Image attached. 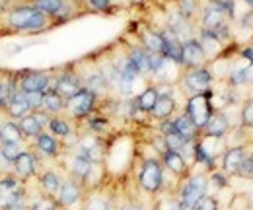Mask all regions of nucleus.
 Instances as JSON below:
<instances>
[{
    "label": "nucleus",
    "instance_id": "15",
    "mask_svg": "<svg viewBox=\"0 0 253 210\" xmlns=\"http://www.w3.org/2000/svg\"><path fill=\"white\" fill-rule=\"evenodd\" d=\"M168 30L171 31L181 43L187 41V39H193V26H191V20H187L185 16H181L177 10L169 12V18H168Z\"/></svg>",
    "mask_w": 253,
    "mask_h": 210
},
{
    "label": "nucleus",
    "instance_id": "25",
    "mask_svg": "<svg viewBox=\"0 0 253 210\" xmlns=\"http://www.w3.org/2000/svg\"><path fill=\"white\" fill-rule=\"evenodd\" d=\"M64 99L63 95H59L53 88H49L47 91H43V111H47L49 115H63L64 113Z\"/></svg>",
    "mask_w": 253,
    "mask_h": 210
},
{
    "label": "nucleus",
    "instance_id": "11",
    "mask_svg": "<svg viewBox=\"0 0 253 210\" xmlns=\"http://www.w3.org/2000/svg\"><path fill=\"white\" fill-rule=\"evenodd\" d=\"M183 86L185 90H189L193 95L195 93H205L211 90L212 86V74L209 68L199 66V68H189L183 76Z\"/></svg>",
    "mask_w": 253,
    "mask_h": 210
},
{
    "label": "nucleus",
    "instance_id": "44",
    "mask_svg": "<svg viewBox=\"0 0 253 210\" xmlns=\"http://www.w3.org/2000/svg\"><path fill=\"white\" fill-rule=\"evenodd\" d=\"M119 210H142V207H140L138 203L128 201V203H125V205H121V207H119Z\"/></svg>",
    "mask_w": 253,
    "mask_h": 210
},
{
    "label": "nucleus",
    "instance_id": "39",
    "mask_svg": "<svg viewBox=\"0 0 253 210\" xmlns=\"http://www.w3.org/2000/svg\"><path fill=\"white\" fill-rule=\"evenodd\" d=\"M82 2H84L86 8H90V10H94V12H105V10L111 6L113 0H82Z\"/></svg>",
    "mask_w": 253,
    "mask_h": 210
},
{
    "label": "nucleus",
    "instance_id": "46",
    "mask_svg": "<svg viewBox=\"0 0 253 210\" xmlns=\"http://www.w3.org/2000/svg\"><path fill=\"white\" fill-rule=\"evenodd\" d=\"M4 72H6V70H0V93H2V82H4Z\"/></svg>",
    "mask_w": 253,
    "mask_h": 210
},
{
    "label": "nucleus",
    "instance_id": "41",
    "mask_svg": "<svg viewBox=\"0 0 253 210\" xmlns=\"http://www.w3.org/2000/svg\"><path fill=\"white\" fill-rule=\"evenodd\" d=\"M32 115L35 117V121L43 126V130H47V125H49V121H51V117L53 115H49L47 111H43V109H37V111H32Z\"/></svg>",
    "mask_w": 253,
    "mask_h": 210
},
{
    "label": "nucleus",
    "instance_id": "36",
    "mask_svg": "<svg viewBox=\"0 0 253 210\" xmlns=\"http://www.w3.org/2000/svg\"><path fill=\"white\" fill-rule=\"evenodd\" d=\"M86 121H88L90 132H95V134H101L109 125L107 117H97V115H90V117H86Z\"/></svg>",
    "mask_w": 253,
    "mask_h": 210
},
{
    "label": "nucleus",
    "instance_id": "18",
    "mask_svg": "<svg viewBox=\"0 0 253 210\" xmlns=\"http://www.w3.org/2000/svg\"><path fill=\"white\" fill-rule=\"evenodd\" d=\"M92 168H94V164L88 158H84L82 154H78V152H74L68 158V164H66L68 177H74V179L80 181V183H84V179L88 177V173L92 171Z\"/></svg>",
    "mask_w": 253,
    "mask_h": 210
},
{
    "label": "nucleus",
    "instance_id": "23",
    "mask_svg": "<svg viewBox=\"0 0 253 210\" xmlns=\"http://www.w3.org/2000/svg\"><path fill=\"white\" fill-rule=\"evenodd\" d=\"M173 113H175L173 95H158V99H156V103H154V107H152V111L148 115H152L154 119H158L162 123V121L169 119Z\"/></svg>",
    "mask_w": 253,
    "mask_h": 210
},
{
    "label": "nucleus",
    "instance_id": "16",
    "mask_svg": "<svg viewBox=\"0 0 253 210\" xmlns=\"http://www.w3.org/2000/svg\"><path fill=\"white\" fill-rule=\"evenodd\" d=\"M160 162H162V166L166 169H169L177 177H185L187 171H189V164H187V160L179 152H173V150L162 152L160 154Z\"/></svg>",
    "mask_w": 253,
    "mask_h": 210
},
{
    "label": "nucleus",
    "instance_id": "37",
    "mask_svg": "<svg viewBox=\"0 0 253 210\" xmlns=\"http://www.w3.org/2000/svg\"><path fill=\"white\" fill-rule=\"evenodd\" d=\"M24 97H26L28 105L32 107V111L43 109V93L41 91H24Z\"/></svg>",
    "mask_w": 253,
    "mask_h": 210
},
{
    "label": "nucleus",
    "instance_id": "35",
    "mask_svg": "<svg viewBox=\"0 0 253 210\" xmlns=\"http://www.w3.org/2000/svg\"><path fill=\"white\" fill-rule=\"evenodd\" d=\"M197 10H199L197 0H177V12L181 16H185L187 20H191L197 14Z\"/></svg>",
    "mask_w": 253,
    "mask_h": 210
},
{
    "label": "nucleus",
    "instance_id": "14",
    "mask_svg": "<svg viewBox=\"0 0 253 210\" xmlns=\"http://www.w3.org/2000/svg\"><path fill=\"white\" fill-rule=\"evenodd\" d=\"M205 51L199 43V39H187L181 43V66L185 68H199L205 64Z\"/></svg>",
    "mask_w": 253,
    "mask_h": 210
},
{
    "label": "nucleus",
    "instance_id": "6",
    "mask_svg": "<svg viewBox=\"0 0 253 210\" xmlns=\"http://www.w3.org/2000/svg\"><path fill=\"white\" fill-rule=\"evenodd\" d=\"M138 185L146 193H158L164 185V166L158 158H148L142 162L138 171Z\"/></svg>",
    "mask_w": 253,
    "mask_h": 210
},
{
    "label": "nucleus",
    "instance_id": "10",
    "mask_svg": "<svg viewBox=\"0 0 253 210\" xmlns=\"http://www.w3.org/2000/svg\"><path fill=\"white\" fill-rule=\"evenodd\" d=\"M51 88L57 91L59 95H63L64 99L72 97L74 93L82 90V82H80V76L76 70L72 68H66L63 72H55L53 70V84Z\"/></svg>",
    "mask_w": 253,
    "mask_h": 210
},
{
    "label": "nucleus",
    "instance_id": "38",
    "mask_svg": "<svg viewBox=\"0 0 253 210\" xmlns=\"http://www.w3.org/2000/svg\"><path fill=\"white\" fill-rule=\"evenodd\" d=\"M236 173L242 175V177H253V156H244Z\"/></svg>",
    "mask_w": 253,
    "mask_h": 210
},
{
    "label": "nucleus",
    "instance_id": "47",
    "mask_svg": "<svg viewBox=\"0 0 253 210\" xmlns=\"http://www.w3.org/2000/svg\"><path fill=\"white\" fill-rule=\"evenodd\" d=\"M246 2H248V4H250V6L253 8V0H246Z\"/></svg>",
    "mask_w": 253,
    "mask_h": 210
},
{
    "label": "nucleus",
    "instance_id": "45",
    "mask_svg": "<svg viewBox=\"0 0 253 210\" xmlns=\"http://www.w3.org/2000/svg\"><path fill=\"white\" fill-rule=\"evenodd\" d=\"M244 57L253 64V49H246V51H244Z\"/></svg>",
    "mask_w": 253,
    "mask_h": 210
},
{
    "label": "nucleus",
    "instance_id": "48",
    "mask_svg": "<svg viewBox=\"0 0 253 210\" xmlns=\"http://www.w3.org/2000/svg\"><path fill=\"white\" fill-rule=\"evenodd\" d=\"M0 144H2V134H0Z\"/></svg>",
    "mask_w": 253,
    "mask_h": 210
},
{
    "label": "nucleus",
    "instance_id": "33",
    "mask_svg": "<svg viewBox=\"0 0 253 210\" xmlns=\"http://www.w3.org/2000/svg\"><path fill=\"white\" fill-rule=\"evenodd\" d=\"M252 80H253V64L236 68V70H232V74H230V82L236 84V86L246 84V82H252Z\"/></svg>",
    "mask_w": 253,
    "mask_h": 210
},
{
    "label": "nucleus",
    "instance_id": "28",
    "mask_svg": "<svg viewBox=\"0 0 253 210\" xmlns=\"http://www.w3.org/2000/svg\"><path fill=\"white\" fill-rule=\"evenodd\" d=\"M244 156H246L244 148H230V150H226L224 156H222V169L226 173H236L240 164H242V160H244Z\"/></svg>",
    "mask_w": 253,
    "mask_h": 210
},
{
    "label": "nucleus",
    "instance_id": "26",
    "mask_svg": "<svg viewBox=\"0 0 253 210\" xmlns=\"http://www.w3.org/2000/svg\"><path fill=\"white\" fill-rule=\"evenodd\" d=\"M228 119L222 115V113H212V117L209 119L207 126L203 128L207 136H212V138H224L226 132H228Z\"/></svg>",
    "mask_w": 253,
    "mask_h": 210
},
{
    "label": "nucleus",
    "instance_id": "17",
    "mask_svg": "<svg viewBox=\"0 0 253 210\" xmlns=\"http://www.w3.org/2000/svg\"><path fill=\"white\" fill-rule=\"evenodd\" d=\"M2 113L8 117L10 121H18L24 119V117H28L30 113H32V107L28 105V101H26V97H24V91L18 90L14 93V97L10 99V103L2 109Z\"/></svg>",
    "mask_w": 253,
    "mask_h": 210
},
{
    "label": "nucleus",
    "instance_id": "13",
    "mask_svg": "<svg viewBox=\"0 0 253 210\" xmlns=\"http://www.w3.org/2000/svg\"><path fill=\"white\" fill-rule=\"evenodd\" d=\"M35 150L39 152L43 158H47V160H59L61 156H63V142L59 140V138H55L51 132H47V130H43L33 142H30Z\"/></svg>",
    "mask_w": 253,
    "mask_h": 210
},
{
    "label": "nucleus",
    "instance_id": "7",
    "mask_svg": "<svg viewBox=\"0 0 253 210\" xmlns=\"http://www.w3.org/2000/svg\"><path fill=\"white\" fill-rule=\"evenodd\" d=\"M74 148H76L78 154H82L84 158H88L92 164H103L105 150H107L105 142L95 132H84V134H80L76 138V142H74Z\"/></svg>",
    "mask_w": 253,
    "mask_h": 210
},
{
    "label": "nucleus",
    "instance_id": "43",
    "mask_svg": "<svg viewBox=\"0 0 253 210\" xmlns=\"http://www.w3.org/2000/svg\"><path fill=\"white\" fill-rule=\"evenodd\" d=\"M212 181H214V185H218V187H226V185H228V179H226L222 173H212Z\"/></svg>",
    "mask_w": 253,
    "mask_h": 210
},
{
    "label": "nucleus",
    "instance_id": "8",
    "mask_svg": "<svg viewBox=\"0 0 253 210\" xmlns=\"http://www.w3.org/2000/svg\"><path fill=\"white\" fill-rule=\"evenodd\" d=\"M53 84V70H18V90L47 91Z\"/></svg>",
    "mask_w": 253,
    "mask_h": 210
},
{
    "label": "nucleus",
    "instance_id": "30",
    "mask_svg": "<svg viewBox=\"0 0 253 210\" xmlns=\"http://www.w3.org/2000/svg\"><path fill=\"white\" fill-rule=\"evenodd\" d=\"M18 125H20V128H22V134H24L26 142H33V140L43 132V126L35 121V117H33L32 113H30L28 117L18 121Z\"/></svg>",
    "mask_w": 253,
    "mask_h": 210
},
{
    "label": "nucleus",
    "instance_id": "49",
    "mask_svg": "<svg viewBox=\"0 0 253 210\" xmlns=\"http://www.w3.org/2000/svg\"><path fill=\"white\" fill-rule=\"evenodd\" d=\"M14 2H22V0H14Z\"/></svg>",
    "mask_w": 253,
    "mask_h": 210
},
{
    "label": "nucleus",
    "instance_id": "31",
    "mask_svg": "<svg viewBox=\"0 0 253 210\" xmlns=\"http://www.w3.org/2000/svg\"><path fill=\"white\" fill-rule=\"evenodd\" d=\"M28 210H61L57 201L53 197H45L41 193H37L35 197L30 195V205H28Z\"/></svg>",
    "mask_w": 253,
    "mask_h": 210
},
{
    "label": "nucleus",
    "instance_id": "32",
    "mask_svg": "<svg viewBox=\"0 0 253 210\" xmlns=\"http://www.w3.org/2000/svg\"><path fill=\"white\" fill-rule=\"evenodd\" d=\"M28 144H30V142H2V144H0V154H2L8 162L14 164V160L28 148Z\"/></svg>",
    "mask_w": 253,
    "mask_h": 210
},
{
    "label": "nucleus",
    "instance_id": "2",
    "mask_svg": "<svg viewBox=\"0 0 253 210\" xmlns=\"http://www.w3.org/2000/svg\"><path fill=\"white\" fill-rule=\"evenodd\" d=\"M212 113H214V109H212V101H211V90L205 91V93H195L187 99L185 115L193 121V125L199 130H203L207 126Z\"/></svg>",
    "mask_w": 253,
    "mask_h": 210
},
{
    "label": "nucleus",
    "instance_id": "20",
    "mask_svg": "<svg viewBox=\"0 0 253 210\" xmlns=\"http://www.w3.org/2000/svg\"><path fill=\"white\" fill-rule=\"evenodd\" d=\"M47 132H51L55 138H59L64 146L72 134V125L64 115H55V117H51L49 125H47Z\"/></svg>",
    "mask_w": 253,
    "mask_h": 210
},
{
    "label": "nucleus",
    "instance_id": "12",
    "mask_svg": "<svg viewBox=\"0 0 253 210\" xmlns=\"http://www.w3.org/2000/svg\"><path fill=\"white\" fill-rule=\"evenodd\" d=\"M63 181H64L63 175L57 169H53V168H41L39 173H37V177H35L39 193L45 195V197H53V199L57 197Z\"/></svg>",
    "mask_w": 253,
    "mask_h": 210
},
{
    "label": "nucleus",
    "instance_id": "5",
    "mask_svg": "<svg viewBox=\"0 0 253 210\" xmlns=\"http://www.w3.org/2000/svg\"><path fill=\"white\" fill-rule=\"evenodd\" d=\"M207 189H209V181L205 175H193L179 191V201H177V209L179 210H193L195 205L207 197Z\"/></svg>",
    "mask_w": 253,
    "mask_h": 210
},
{
    "label": "nucleus",
    "instance_id": "21",
    "mask_svg": "<svg viewBox=\"0 0 253 210\" xmlns=\"http://www.w3.org/2000/svg\"><path fill=\"white\" fill-rule=\"evenodd\" d=\"M173 123V130H175V134H179L183 140H187V142H195L197 138H199V128L193 125V121L183 113V115H177L175 119H171Z\"/></svg>",
    "mask_w": 253,
    "mask_h": 210
},
{
    "label": "nucleus",
    "instance_id": "24",
    "mask_svg": "<svg viewBox=\"0 0 253 210\" xmlns=\"http://www.w3.org/2000/svg\"><path fill=\"white\" fill-rule=\"evenodd\" d=\"M0 134H2V142H26L20 125L16 121H10L6 115H2L0 121Z\"/></svg>",
    "mask_w": 253,
    "mask_h": 210
},
{
    "label": "nucleus",
    "instance_id": "34",
    "mask_svg": "<svg viewBox=\"0 0 253 210\" xmlns=\"http://www.w3.org/2000/svg\"><path fill=\"white\" fill-rule=\"evenodd\" d=\"M164 136V144H166V150H173V152H181L183 146L187 144V140H183L179 134L175 132H169V134H162Z\"/></svg>",
    "mask_w": 253,
    "mask_h": 210
},
{
    "label": "nucleus",
    "instance_id": "22",
    "mask_svg": "<svg viewBox=\"0 0 253 210\" xmlns=\"http://www.w3.org/2000/svg\"><path fill=\"white\" fill-rule=\"evenodd\" d=\"M138 37H140V47L142 49H146L150 55H162L164 41H162L160 31H154L150 30V28H142L140 33H138Z\"/></svg>",
    "mask_w": 253,
    "mask_h": 210
},
{
    "label": "nucleus",
    "instance_id": "9",
    "mask_svg": "<svg viewBox=\"0 0 253 210\" xmlns=\"http://www.w3.org/2000/svg\"><path fill=\"white\" fill-rule=\"evenodd\" d=\"M57 205L61 210H70L74 209L78 203L84 201V187L80 181H76L74 177H66L55 197Z\"/></svg>",
    "mask_w": 253,
    "mask_h": 210
},
{
    "label": "nucleus",
    "instance_id": "1",
    "mask_svg": "<svg viewBox=\"0 0 253 210\" xmlns=\"http://www.w3.org/2000/svg\"><path fill=\"white\" fill-rule=\"evenodd\" d=\"M57 22L43 12H39L30 2L22 0L12 4L6 12L0 14V37L4 35H32L39 31L51 30Z\"/></svg>",
    "mask_w": 253,
    "mask_h": 210
},
{
    "label": "nucleus",
    "instance_id": "3",
    "mask_svg": "<svg viewBox=\"0 0 253 210\" xmlns=\"http://www.w3.org/2000/svg\"><path fill=\"white\" fill-rule=\"evenodd\" d=\"M41 158H43V156L35 150L32 144H28V148L14 160V164H12V173H14L16 177H20L22 181L30 183L32 179L37 177L39 169L43 168V166H41Z\"/></svg>",
    "mask_w": 253,
    "mask_h": 210
},
{
    "label": "nucleus",
    "instance_id": "27",
    "mask_svg": "<svg viewBox=\"0 0 253 210\" xmlns=\"http://www.w3.org/2000/svg\"><path fill=\"white\" fill-rule=\"evenodd\" d=\"M156 99H158V90H156V86H148V88H144V90L134 97V103H136V107H138L142 113H150L152 107H154V103H156Z\"/></svg>",
    "mask_w": 253,
    "mask_h": 210
},
{
    "label": "nucleus",
    "instance_id": "42",
    "mask_svg": "<svg viewBox=\"0 0 253 210\" xmlns=\"http://www.w3.org/2000/svg\"><path fill=\"white\" fill-rule=\"evenodd\" d=\"M242 119H244V125L253 126V99L246 103V107H244V111H242Z\"/></svg>",
    "mask_w": 253,
    "mask_h": 210
},
{
    "label": "nucleus",
    "instance_id": "29",
    "mask_svg": "<svg viewBox=\"0 0 253 210\" xmlns=\"http://www.w3.org/2000/svg\"><path fill=\"white\" fill-rule=\"evenodd\" d=\"M82 210H111V199L101 191H94L84 199Z\"/></svg>",
    "mask_w": 253,
    "mask_h": 210
},
{
    "label": "nucleus",
    "instance_id": "19",
    "mask_svg": "<svg viewBox=\"0 0 253 210\" xmlns=\"http://www.w3.org/2000/svg\"><path fill=\"white\" fill-rule=\"evenodd\" d=\"M126 59L134 64V68L138 70L140 76H148L150 74V53L146 49H142L140 45L130 47L126 51Z\"/></svg>",
    "mask_w": 253,
    "mask_h": 210
},
{
    "label": "nucleus",
    "instance_id": "40",
    "mask_svg": "<svg viewBox=\"0 0 253 210\" xmlns=\"http://www.w3.org/2000/svg\"><path fill=\"white\" fill-rule=\"evenodd\" d=\"M193 210H218V203H216V199H212V197H203V199L195 205Z\"/></svg>",
    "mask_w": 253,
    "mask_h": 210
},
{
    "label": "nucleus",
    "instance_id": "4",
    "mask_svg": "<svg viewBox=\"0 0 253 210\" xmlns=\"http://www.w3.org/2000/svg\"><path fill=\"white\" fill-rule=\"evenodd\" d=\"M95 105H97V97H95L92 91L82 88L78 93H74L72 97L66 99V103H64V113H66L70 119L82 121L94 113Z\"/></svg>",
    "mask_w": 253,
    "mask_h": 210
}]
</instances>
